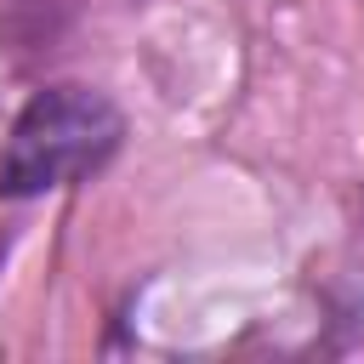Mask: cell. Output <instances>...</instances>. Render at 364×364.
<instances>
[{
  "mask_svg": "<svg viewBox=\"0 0 364 364\" xmlns=\"http://www.w3.org/2000/svg\"><path fill=\"white\" fill-rule=\"evenodd\" d=\"M125 142V114L91 85H46L0 142V199H40L102 171Z\"/></svg>",
  "mask_w": 364,
  "mask_h": 364,
  "instance_id": "cell-1",
  "label": "cell"
}]
</instances>
